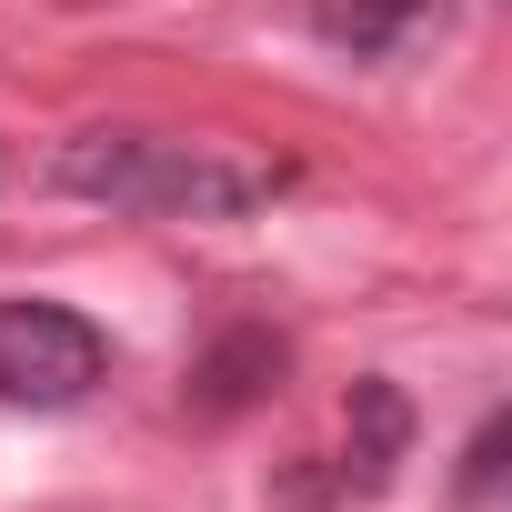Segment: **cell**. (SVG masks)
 Masks as SVG:
<instances>
[{"mask_svg": "<svg viewBox=\"0 0 512 512\" xmlns=\"http://www.w3.org/2000/svg\"><path fill=\"white\" fill-rule=\"evenodd\" d=\"M432 0H322V31L332 41H352V51H382V41H402V21H422Z\"/></svg>", "mask_w": 512, "mask_h": 512, "instance_id": "obj_4", "label": "cell"}, {"mask_svg": "<svg viewBox=\"0 0 512 512\" xmlns=\"http://www.w3.org/2000/svg\"><path fill=\"white\" fill-rule=\"evenodd\" d=\"M61 191L111 201V211H241V201H262V191H272V171L211 161V151H191V141L81 131V141L61 151Z\"/></svg>", "mask_w": 512, "mask_h": 512, "instance_id": "obj_1", "label": "cell"}, {"mask_svg": "<svg viewBox=\"0 0 512 512\" xmlns=\"http://www.w3.org/2000/svg\"><path fill=\"white\" fill-rule=\"evenodd\" d=\"M492 472H502V422H482V442H472V472H462V492H492Z\"/></svg>", "mask_w": 512, "mask_h": 512, "instance_id": "obj_5", "label": "cell"}, {"mask_svg": "<svg viewBox=\"0 0 512 512\" xmlns=\"http://www.w3.org/2000/svg\"><path fill=\"white\" fill-rule=\"evenodd\" d=\"M101 332L61 302H0V402H31V412H61L101 382Z\"/></svg>", "mask_w": 512, "mask_h": 512, "instance_id": "obj_2", "label": "cell"}, {"mask_svg": "<svg viewBox=\"0 0 512 512\" xmlns=\"http://www.w3.org/2000/svg\"><path fill=\"white\" fill-rule=\"evenodd\" d=\"M412 452V402L392 392V382H352V482L372 492V482H392V462Z\"/></svg>", "mask_w": 512, "mask_h": 512, "instance_id": "obj_3", "label": "cell"}]
</instances>
